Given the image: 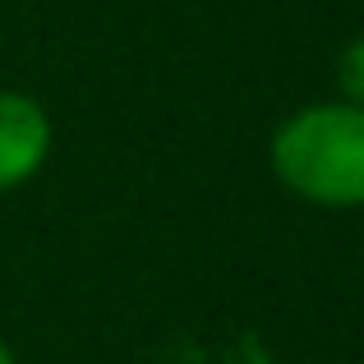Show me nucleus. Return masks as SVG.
I'll return each instance as SVG.
<instances>
[{
  "label": "nucleus",
  "mask_w": 364,
  "mask_h": 364,
  "mask_svg": "<svg viewBox=\"0 0 364 364\" xmlns=\"http://www.w3.org/2000/svg\"><path fill=\"white\" fill-rule=\"evenodd\" d=\"M267 166L286 194L309 208H364V107L346 97L295 107L267 139Z\"/></svg>",
  "instance_id": "obj_1"
},
{
  "label": "nucleus",
  "mask_w": 364,
  "mask_h": 364,
  "mask_svg": "<svg viewBox=\"0 0 364 364\" xmlns=\"http://www.w3.org/2000/svg\"><path fill=\"white\" fill-rule=\"evenodd\" d=\"M55 143L51 111L18 88H0V194L33 185Z\"/></svg>",
  "instance_id": "obj_2"
},
{
  "label": "nucleus",
  "mask_w": 364,
  "mask_h": 364,
  "mask_svg": "<svg viewBox=\"0 0 364 364\" xmlns=\"http://www.w3.org/2000/svg\"><path fill=\"white\" fill-rule=\"evenodd\" d=\"M337 97L364 107V33L350 37L337 55Z\"/></svg>",
  "instance_id": "obj_3"
},
{
  "label": "nucleus",
  "mask_w": 364,
  "mask_h": 364,
  "mask_svg": "<svg viewBox=\"0 0 364 364\" xmlns=\"http://www.w3.org/2000/svg\"><path fill=\"white\" fill-rule=\"evenodd\" d=\"M0 364H18V355H14V346H9L5 337H0Z\"/></svg>",
  "instance_id": "obj_4"
}]
</instances>
